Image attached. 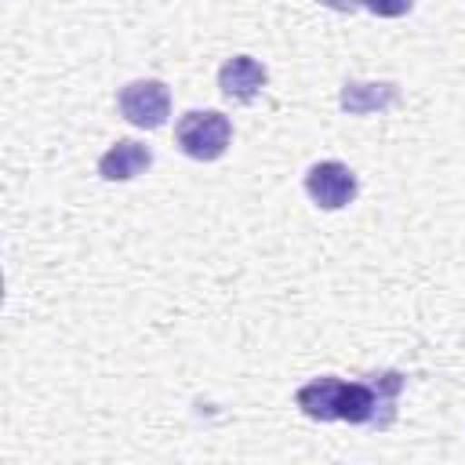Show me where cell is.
Returning a JSON list of instances; mask_svg holds the SVG:
<instances>
[{
    "label": "cell",
    "instance_id": "cell-4",
    "mask_svg": "<svg viewBox=\"0 0 465 465\" xmlns=\"http://www.w3.org/2000/svg\"><path fill=\"white\" fill-rule=\"evenodd\" d=\"M305 193L323 211H341L356 196V174L341 160H320L305 171Z\"/></svg>",
    "mask_w": 465,
    "mask_h": 465
},
{
    "label": "cell",
    "instance_id": "cell-2",
    "mask_svg": "<svg viewBox=\"0 0 465 465\" xmlns=\"http://www.w3.org/2000/svg\"><path fill=\"white\" fill-rule=\"evenodd\" d=\"M174 142H178V149H182L189 160L207 163V160H218V156L229 149V142H232V124H229V116L218 113V109H193V113H185V116L178 120Z\"/></svg>",
    "mask_w": 465,
    "mask_h": 465
},
{
    "label": "cell",
    "instance_id": "cell-6",
    "mask_svg": "<svg viewBox=\"0 0 465 465\" xmlns=\"http://www.w3.org/2000/svg\"><path fill=\"white\" fill-rule=\"evenodd\" d=\"M149 163H153V149H149V145H142V142H134V138H120L116 145H109V149L102 153L98 174H102L105 182H131V178H138Z\"/></svg>",
    "mask_w": 465,
    "mask_h": 465
},
{
    "label": "cell",
    "instance_id": "cell-1",
    "mask_svg": "<svg viewBox=\"0 0 465 465\" xmlns=\"http://www.w3.org/2000/svg\"><path fill=\"white\" fill-rule=\"evenodd\" d=\"M400 389H403L400 371L367 374V381H341L334 374H323L302 385L294 392V403L312 421H349V425L389 429L396 418Z\"/></svg>",
    "mask_w": 465,
    "mask_h": 465
},
{
    "label": "cell",
    "instance_id": "cell-9",
    "mask_svg": "<svg viewBox=\"0 0 465 465\" xmlns=\"http://www.w3.org/2000/svg\"><path fill=\"white\" fill-rule=\"evenodd\" d=\"M320 4L331 7V11H341V15H352L360 7V0H320Z\"/></svg>",
    "mask_w": 465,
    "mask_h": 465
},
{
    "label": "cell",
    "instance_id": "cell-8",
    "mask_svg": "<svg viewBox=\"0 0 465 465\" xmlns=\"http://www.w3.org/2000/svg\"><path fill=\"white\" fill-rule=\"evenodd\" d=\"M363 7L371 15H378V18H400V15H407L414 7V0H363Z\"/></svg>",
    "mask_w": 465,
    "mask_h": 465
},
{
    "label": "cell",
    "instance_id": "cell-7",
    "mask_svg": "<svg viewBox=\"0 0 465 465\" xmlns=\"http://www.w3.org/2000/svg\"><path fill=\"white\" fill-rule=\"evenodd\" d=\"M400 102V87L396 84H363V80H349L341 84L338 105L349 116H367V113H385Z\"/></svg>",
    "mask_w": 465,
    "mask_h": 465
},
{
    "label": "cell",
    "instance_id": "cell-3",
    "mask_svg": "<svg viewBox=\"0 0 465 465\" xmlns=\"http://www.w3.org/2000/svg\"><path fill=\"white\" fill-rule=\"evenodd\" d=\"M116 105H120V116L131 127L156 131L171 116V91H167L163 80H131L127 87H120Z\"/></svg>",
    "mask_w": 465,
    "mask_h": 465
},
{
    "label": "cell",
    "instance_id": "cell-5",
    "mask_svg": "<svg viewBox=\"0 0 465 465\" xmlns=\"http://www.w3.org/2000/svg\"><path fill=\"white\" fill-rule=\"evenodd\" d=\"M265 80H269L265 65H262L258 58H251V54H232V58H225V65L218 69V87H222V94L232 98V102H254V98L262 94Z\"/></svg>",
    "mask_w": 465,
    "mask_h": 465
}]
</instances>
